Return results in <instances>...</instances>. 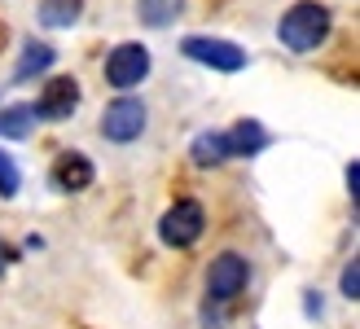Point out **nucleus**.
I'll return each mask as SVG.
<instances>
[{
  "mask_svg": "<svg viewBox=\"0 0 360 329\" xmlns=\"http://www.w3.org/2000/svg\"><path fill=\"white\" fill-rule=\"evenodd\" d=\"M330 9L326 5H316V0H299V5H290L281 13V22H277V40L290 49V53H312L316 44H326V35H330Z\"/></svg>",
  "mask_w": 360,
  "mask_h": 329,
  "instance_id": "nucleus-1",
  "label": "nucleus"
},
{
  "mask_svg": "<svg viewBox=\"0 0 360 329\" xmlns=\"http://www.w3.org/2000/svg\"><path fill=\"white\" fill-rule=\"evenodd\" d=\"M250 285V264L238 250H220L207 264V303H233Z\"/></svg>",
  "mask_w": 360,
  "mask_h": 329,
  "instance_id": "nucleus-2",
  "label": "nucleus"
},
{
  "mask_svg": "<svg viewBox=\"0 0 360 329\" xmlns=\"http://www.w3.org/2000/svg\"><path fill=\"white\" fill-rule=\"evenodd\" d=\"M146 123H150V110H146V101H141V97H115L110 105L101 110V136L115 141V145L141 141Z\"/></svg>",
  "mask_w": 360,
  "mask_h": 329,
  "instance_id": "nucleus-3",
  "label": "nucleus"
},
{
  "mask_svg": "<svg viewBox=\"0 0 360 329\" xmlns=\"http://www.w3.org/2000/svg\"><path fill=\"white\" fill-rule=\"evenodd\" d=\"M202 233H207V211H202L198 198H180V202L158 219V237H163L167 246H176V250L193 246Z\"/></svg>",
  "mask_w": 360,
  "mask_h": 329,
  "instance_id": "nucleus-4",
  "label": "nucleus"
},
{
  "mask_svg": "<svg viewBox=\"0 0 360 329\" xmlns=\"http://www.w3.org/2000/svg\"><path fill=\"white\" fill-rule=\"evenodd\" d=\"M180 53H185L189 62H198V66L224 70V75L246 66V49L233 44V40H215V35H189V40H180Z\"/></svg>",
  "mask_w": 360,
  "mask_h": 329,
  "instance_id": "nucleus-5",
  "label": "nucleus"
},
{
  "mask_svg": "<svg viewBox=\"0 0 360 329\" xmlns=\"http://www.w3.org/2000/svg\"><path fill=\"white\" fill-rule=\"evenodd\" d=\"M146 75H150V49L146 44H119L110 58H105V84L119 88V93L136 88Z\"/></svg>",
  "mask_w": 360,
  "mask_h": 329,
  "instance_id": "nucleus-6",
  "label": "nucleus"
},
{
  "mask_svg": "<svg viewBox=\"0 0 360 329\" xmlns=\"http://www.w3.org/2000/svg\"><path fill=\"white\" fill-rule=\"evenodd\" d=\"M79 105V84L62 75V79H49V88L35 101V119H70Z\"/></svg>",
  "mask_w": 360,
  "mask_h": 329,
  "instance_id": "nucleus-7",
  "label": "nucleus"
},
{
  "mask_svg": "<svg viewBox=\"0 0 360 329\" xmlns=\"http://www.w3.org/2000/svg\"><path fill=\"white\" fill-rule=\"evenodd\" d=\"M53 185H58L62 193H79L93 185V162H88L84 154H62L58 162H53Z\"/></svg>",
  "mask_w": 360,
  "mask_h": 329,
  "instance_id": "nucleus-8",
  "label": "nucleus"
},
{
  "mask_svg": "<svg viewBox=\"0 0 360 329\" xmlns=\"http://www.w3.org/2000/svg\"><path fill=\"white\" fill-rule=\"evenodd\" d=\"M189 158L198 167H220V162L233 158V145H229V132H202L193 145H189Z\"/></svg>",
  "mask_w": 360,
  "mask_h": 329,
  "instance_id": "nucleus-9",
  "label": "nucleus"
},
{
  "mask_svg": "<svg viewBox=\"0 0 360 329\" xmlns=\"http://www.w3.org/2000/svg\"><path fill=\"white\" fill-rule=\"evenodd\" d=\"M53 44H44V40H27L22 44V58H18V66H13V79H35V75H44V70L53 66Z\"/></svg>",
  "mask_w": 360,
  "mask_h": 329,
  "instance_id": "nucleus-10",
  "label": "nucleus"
},
{
  "mask_svg": "<svg viewBox=\"0 0 360 329\" xmlns=\"http://www.w3.org/2000/svg\"><path fill=\"white\" fill-rule=\"evenodd\" d=\"M229 145H233V158H238V154H259L264 145H268L264 123H259V119H242V123H233V127H229Z\"/></svg>",
  "mask_w": 360,
  "mask_h": 329,
  "instance_id": "nucleus-11",
  "label": "nucleus"
},
{
  "mask_svg": "<svg viewBox=\"0 0 360 329\" xmlns=\"http://www.w3.org/2000/svg\"><path fill=\"white\" fill-rule=\"evenodd\" d=\"M185 13V0H136V18L146 27H172Z\"/></svg>",
  "mask_w": 360,
  "mask_h": 329,
  "instance_id": "nucleus-12",
  "label": "nucleus"
},
{
  "mask_svg": "<svg viewBox=\"0 0 360 329\" xmlns=\"http://www.w3.org/2000/svg\"><path fill=\"white\" fill-rule=\"evenodd\" d=\"M35 127V105H5L0 110V136L5 141H22Z\"/></svg>",
  "mask_w": 360,
  "mask_h": 329,
  "instance_id": "nucleus-13",
  "label": "nucleus"
},
{
  "mask_svg": "<svg viewBox=\"0 0 360 329\" xmlns=\"http://www.w3.org/2000/svg\"><path fill=\"white\" fill-rule=\"evenodd\" d=\"M84 13V0H40V22L44 27H75Z\"/></svg>",
  "mask_w": 360,
  "mask_h": 329,
  "instance_id": "nucleus-14",
  "label": "nucleus"
},
{
  "mask_svg": "<svg viewBox=\"0 0 360 329\" xmlns=\"http://www.w3.org/2000/svg\"><path fill=\"white\" fill-rule=\"evenodd\" d=\"M18 189H22V172H18V162L0 150V198H13Z\"/></svg>",
  "mask_w": 360,
  "mask_h": 329,
  "instance_id": "nucleus-15",
  "label": "nucleus"
},
{
  "mask_svg": "<svg viewBox=\"0 0 360 329\" xmlns=\"http://www.w3.org/2000/svg\"><path fill=\"white\" fill-rule=\"evenodd\" d=\"M338 290H343V299H352V303L360 299V264H356V259L343 268V281H338Z\"/></svg>",
  "mask_w": 360,
  "mask_h": 329,
  "instance_id": "nucleus-16",
  "label": "nucleus"
},
{
  "mask_svg": "<svg viewBox=\"0 0 360 329\" xmlns=\"http://www.w3.org/2000/svg\"><path fill=\"white\" fill-rule=\"evenodd\" d=\"M347 189H352V198H360V162L347 167Z\"/></svg>",
  "mask_w": 360,
  "mask_h": 329,
  "instance_id": "nucleus-17",
  "label": "nucleus"
},
{
  "mask_svg": "<svg viewBox=\"0 0 360 329\" xmlns=\"http://www.w3.org/2000/svg\"><path fill=\"white\" fill-rule=\"evenodd\" d=\"M5 264H9V250H5V242H0V272H5Z\"/></svg>",
  "mask_w": 360,
  "mask_h": 329,
  "instance_id": "nucleus-18",
  "label": "nucleus"
},
{
  "mask_svg": "<svg viewBox=\"0 0 360 329\" xmlns=\"http://www.w3.org/2000/svg\"><path fill=\"white\" fill-rule=\"evenodd\" d=\"M0 40H5V31H0Z\"/></svg>",
  "mask_w": 360,
  "mask_h": 329,
  "instance_id": "nucleus-19",
  "label": "nucleus"
}]
</instances>
